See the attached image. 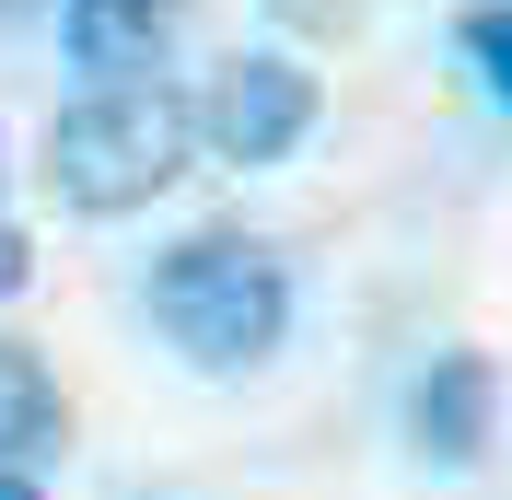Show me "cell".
<instances>
[{
	"label": "cell",
	"instance_id": "1",
	"mask_svg": "<svg viewBox=\"0 0 512 500\" xmlns=\"http://www.w3.org/2000/svg\"><path fill=\"white\" fill-rule=\"evenodd\" d=\"M140 303H152V326L187 349L198 373H256V361L291 338V268L256 245V233H233V221L175 233V245L152 256Z\"/></svg>",
	"mask_w": 512,
	"mask_h": 500
},
{
	"label": "cell",
	"instance_id": "2",
	"mask_svg": "<svg viewBox=\"0 0 512 500\" xmlns=\"http://www.w3.org/2000/svg\"><path fill=\"white\" fill-rule=\"evenodd\" d=\"M187 140H198V117L163 82H94V94L59 105V128H47V187L82 221H128V210H152L187 175Z\"/></svg>",
	"mask_w": 512,
	"mask_h": 500
},
{
	"label": "cell",
	"instance_id": "3",
	"mask_svg": "<svg viewBox=\"0 0 512 500\" xmlns=\"http://www.w3.org/2000/svg\"><path fill=\"white\" fill-rule=\"evenodd\" d=\"M198 140L222 163H291L315 140V70L280 59V47H245V59L210 70V105H198Z\"/></svg>",
	"mask_w": 512,
	"mask_h": 500
},
{
	"label": "cell",
	"instance_id": "4",
	"mask_svg": "<svg viewBox=\"0 0 512 500\" xmlns=\"http://www.w3.org/2000/svg\"><path fill=\"white\" fill-rule=\"evenodd\" d=\"M187 35V0H59V47L94 82H152Z\"/></svg>",
	"mask_w": 512,
	"mask_h": 500
},
{
	"label": "cell",
	"instance_id": "5",
	"mask_svg": "<svg viewBox=\"0 0 512 500\" xmlns=\"http://www.w3.org/2000/svg\"><path fill=\"white\" fill-rule=\"evenodd\" d=\"M489 419H501V373H489L478 349H443V361L419 373V454H431V466H478Z\"/></svg>",
	"mask_w": 512,
	"mask_h": 500
},
{
	"label": "cell",
	"instance_id": "6",
	"mask_svg": "<svg viewBox=\"0 0 512 500\" xmlns=\"http://www.w3.org/2000/svg\"><path fill=\"white\" fill-rule=\"evenodd\" d=\"M59 431H70V407H59V384H47V361L0 338V477L47 466V454H59Z\"/></svg>",
	"mask_w": 512,
	"mask_h": 500
},
{
	"label": "cell",
	"instance_id": "7",
	"mask_svg": "<svg viewBox=\"0 0 512 500\" xmlns=\"http://www.w3.org/2000/svg\"><path fill=\"white\" fill-rule=\"evenodd\" d=\"M454 47H466V70L489 82V105H512V0H478V12L454 24Z\"/></svg>",
	"mask_w": 512,
	"mask_h": 500
},
{
	"label": "cell",
	"instance_id": "8",
	"mask_svg": "<svg viewBox=\"0 0 512 500\" xmlns=\"http://www.w3.org/2000/svg\"><path fill=\"white\" fill-rule=\"evenodd\" d=\"M24 280H35V245H24V221L0 210V303H12V291H24Z\"/></svg>",
	"mask_w": 512,
	"mask_h": 500
},
{
	"label": "cell",
	"instance_id": "9",
	"mask_svg": "<svg viewBox=\"0 0 512 500\" xmlns=\"http://www.w3.org/2000/svg\"><path fill=\"white\" fill-rule=\"evenodd\" d=\"M280 24H303V35H326V24H350V0H268Z\"/></svg>",
	"mask_w": 512,
	"mask_h": 500
},
{
	"label": "cell",
	"instance_id": "10",
	"mask_svg": "<svg viewBox=\"0 0 512 500\" xmlns=\"http://www.w3.org/2000/svg\"><path fill=\"white\" fill-rule=\"evenodd\" d=\"M0 500H47V489H35V477H0Z\"/></svg>",
	"mask_w": 512,
	"mask_h": 500
},
{
	"label": "cell",
	"instance_id": "11",
	"mask_svg": "<svg viewBox=\"0 0 512 500\" xmlns=\"http://www.w3.org/2000/svg\"><path fill=\"white\" fill-rule=\"evenodd\" d=\"M12 12H35V0H0V24H12Z\"/></svg>",
	"mask_w": 512,
	"mask_h": 500
}]
</instances>
